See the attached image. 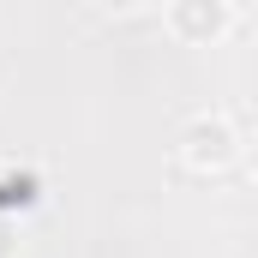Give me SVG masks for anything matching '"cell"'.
<instances>
[{
	"label": "cell",
	"mask_w": 258,
	"mask_h": 258,
	"mask_svg": "<svg viewBox=\"0 0 258 258\" xmlns=\"http://www.w3.org/2000/svg\"><path fill=\"white\" fill-rule=\"evenodd\" d=\"M174 144H180V162L192 174H222L240 162V132H234V114H222V108H198Z\"/></svg>",
	"instance_id": "cell-1"
},
{
	"label": "cell",
	"mask_w": 258,
	"mask_h": 258,
	"mask_svg": "<svg viewBox=\"0 0 258 258\" xmlns=\"http://www.w3.org/2000/svg\"><path fill=\"white\" fill-rule=\"evenodd\" d=\"M162 24L174 42H192V48H210L234 30V6L228 0H168L162 6Z\"/></svg>",
	"instance_id": "cell-2"
},
{
	"label": "cell",
	"mask_w": 258,
	"mask_h": 258,
	"mask_svg": "<svg viewBox=\"0 0 258 258\" xmlns=\"http://www.w3.org/2000/svg\"><path fill=\"white\" fill-rule=\"evenodd\" d=\"M96 6H102V12H138L144 0H96Z\"/></svg>",
	"instance_id": "cell-3"
},
{
	"label": "cell",
	"mask_w": 258,
	"mask_h": 258,
	"mask_svg": "<svg viewBox=\"0 0 258 258\" xmlns=\"http://www.w3.org/2000/svg\"><path fill=\"white\" fill-rule=\"evenodd\" d=\"M252 180H258V150H252Z\"/></svg>",
	"instance_id": "cell-4"
}]
</instances>
